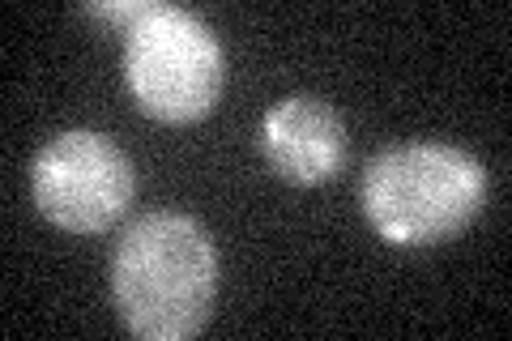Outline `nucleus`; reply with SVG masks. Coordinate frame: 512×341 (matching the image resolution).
Here are the masks:
<instances>
[{
	"label": "nucleus",
	"mask_w": 512,
	"mask_h": 341,
	"mask_svg": "<svg viewBox=\"0 0 512 341\" xmlns=\"http://www.w3.org/2000/svg\"><path fill=\"white\" fill-rule=\"evenodd\" d=\"M150 0H120V5H86L82 13H90V18H103V22H120L124 30L133 26L141 13H146Z\"/></svg>",
	"instance_id": "423d86ee"
},
{
	"label": "nucleus",
	"mask_w": 512,
	"mask_h": 341,
	"mask_svg": "<svg viewBox=\"0 0 512 341\" xmlns=\"http://www.w3.org/2000/svg\"><path fill=\"white\" fill-rule=\"evenodd\" d=\"M261 154L286 184H329L350 162V137L342 116L320 94H286L261 120Z\"/></svg>",
	"instance_id": "39448f33"
},
{
	"label": "nucleus",
	"mask_w": 512,
	"mask_h": 341,
	"mask_svg": "<svg viewBox=\"0 0 512 341\" xmlns=\"http://www.w3.org/2000/svg\"><path fill=\"white\" fill-rule=\"evenodd\" d=\"M124 81L146 116L192 124L210 116L227 86V56L201 13L150 0L124 30Z\"/></svg>",
	"instance_id": "7ed1b4c3"
},
{
	"label": "nucleus",
	"mask_w": 512,
	"mask_h": 341,
	"mask_svg": "<svg viewBox=\"0 0 512 341\" xmlns=\"http://www.w3.org/2000/svg\"><path fill=\"white\" fill-rule=\"evenodd\" d=\"M111 299L128 333L146 341L197 337L218 299L210 231L180 209H154L128 222L111 252Z\"/></svg>",
	"instance_id": "f257e3e1"
},
{
	"label": "nucleus",
	"mask_w": 512,
	"mask_h": 341,
	"mask_svg": "<svg viewBox=\"0 0 512 341\" xmlns=\"http://www.w3.org/2000/svg\"><path fill=\"white\" fill-rule=\"evenodd\" d=\"M487 201V171L444 141H406L363 167L359 205L393 248H431L461 235Z\"/></svg>",
	"instance_id": "f03ea898"
},
{
	"label": "nucleus",
	"mask_w": 512,
	"mask_h": 341,
	"mask_svg": "<svg viewBox=\"0 0 512 341\" xmlns=\"http://www.w3.org/2000/svg\"><path fill=\"white\" fill-rule=\"evenodd\" d=\"M39 214L69 235H103L133 205L137 171L107 133L69 128L39 150L30 167Z\"/></svg>",
	"instance_id": "20e7f679"
}]
</instances>
